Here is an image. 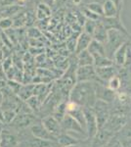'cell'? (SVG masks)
Returning <instances> with one entry per match:
<instances>
[{
	"mask_svg": "<svg viewBox=\"0 0 131 147\" xmlns=\"http://www.w3.org/2000/svg\"><path fill=\"white\" fill-rule=\"evenodd\" d=\"M107 84H108L107 86H108L111 90L118 92L121 87V79L118 77V76H116V77H114L113 79L110 80Z\"/></svg>",
	"mask_w": 131,
	"mask_h": 147,
	"instance_id": "30",
	"label": "cell"
},
{
	"mask_svg": "<svg viewBox=\"0 0 131 147\" xmlns=\"http://www.w3.org/2000/svg\"><path fill=\"white\" fill-rule=\"evenodd\" d=\"M3 18V16H2V12H1V9H0V20Z\"/></svg>",
	"mask_w": 131,
	"mask_h": 147,
	"instance_id": "46",
	"label": "cell"
},
{
	"mask_svg": "<svg viewBox=\"0 0 131 147\" xmlns=\"http://www.w3.org/2000/svg\"><path fill=\"white\" fill-rule=\"evenodd\" d=\"M83 112H84L85 123H86V137L90 141L99 130L98 122L93 108H83Z\"/></svg>",
	"mask_w": 131,
	"mask_h": 147,
	"instance_id": "3",
	"label": "cell"
},
{
	"mask_svg": "<svg viewBox=\"0 0 131 147\" xmlns=\"http://www.w3.org/2000/svg\"><path fill=\"white\" fill-rule=\"evenodd\" d=\"M41 124L44 125V127L46 129L52 136L55 137H58L61 134H63L64 130L62 129L61 123L59 122L57 119H55L52 115L45 116L41 119Z\"/></svg>",
	"mask_w": 131,
	"mask_h": 147,
	"instance_id": "8",
	"label": "cell"
},
{
	"mask_svg": "<svg viewBox=\"0 0 131 147\" xmlns=\"http://www.w3.org/2000/svg\"><path fill=\"white\" fill-rule=\"evenodd\" d=\"M27 104L28 105V107L32 109V111H38L40 110V107H41L42 101L39 99L38 96L36 95H32L30 98H28L27 101Z\"/></svg>",
	"mask_w": 131,
	"mask_h": 147,
	"instance_id": "28",
	"label": "cell"
},
{
	"mask_svg": "<svg viewBox=\"0 0 131 147\" xmlns=\"http://www.w3.org/2000/svg\"><path fill=\"white\" fill-rule=\"evenodd\" d=\"M116 99L118 102H120V104L121 106L129 105L130 101H131L129 93H126V92H124V91H122V92H121V91H118Z\"/></svg>",
	"mask_w": 131,
	"mask_h": 147,
	"instance_id": "31",
	"label": "cell"
},
{
	"mask_svg": "<svg viewBox=\"0 0 131 147\" xmlns=\"http://www.w3.org/2000/svg\"><path fill=\"white\" fill-rule=\"evenodd\" d=\"M114 60L110 59L107 56H97L94 57V67L95 68H105L114 66Z\"/></svg>",
	"mask_w": 131,
	"mask_h": 147,
	"instance_id": "25",
	"label": "cell"
},
{
	"mask_svg": "<svg viewBox=\"0 0 131 147\" xmlns=\"http://www.w3.org/2000/svg\"><path fill=\"white\" fill-rule=\"evenodd\" d=\"M87 50L93 56V58L97 56H106L105 44L101 43V42L97 41V40H95V39H93L91 41V43H90Z\"/></svg>",
	"mask_w": 131,
	"mask_h": 147,
	"instance_id": "20",
	"label": "cell"
},
{
	"mask_svg": "<svg viewBox=\"0 0 131 147\" xmlns=\"http://www.w3.org/2000/svg\"><path fill=\"white\" fill-rule=\"evenodd\" d=\"M93 40V37L91 35L87 34L86 32H83L82 34H79L77 40V46H75V54H78L80 52L87 50L90 43Z\"/></svg>",
	"mask_w": 131,
	"mask_h": 147,
	"instance_id": "17",
	"label": "cell"
},
{
	"mask_svg": "<svg viewBox=\"0 0 131 147\" xmlns=\"http://www.w3.org/2000/svg\"><path fill=\"white\" fill-rule=\"evenodd\" d=\"M0 138H1V132H0Z\"/></svg>",
	"mask_w": 131,
	"mask_h": 147,
	"instance_id": "49",
	"label": "cell"
},
{
	"mask_svg": "<svg viewBox=\"0 0 131 147\" xmlns=\"http://www.w3.org/2000/svg\"><path fill=\"white\" fill-rule=\"evenodd\" d=\"M69 147H80L79 144H77V145H73V146H69Z\"/></svg>",
	"mask_w": 131,
	"mask_h": 147,
	"instance_id": "48",
	"label": "cell"
},
{
	"mask_svg": "<svg viewBox=\"0 0 131 147\" xmlns=\"http://www.w3.org/2000/svg\"><path fill=\"white\" fill-rule=\"evenodd\" d=\"M115 134H113L112 132H110L109 130L103 129H100L98 132L96 134V136L92 138L91 140V146L90 147H105L108 145L113 136Z\"/></svg>",
	"mask_w": 131,
	"mask_h": 147,
	"instance_id": "10",
	"label": "cell"
},
{
	"mask_svg": "<svg viewBox=\"0 0 131 147\" xmlns=\"http://www.w3.org/2000/svg\"><path fill=\"white\" fill-rule=\"evenodd\" d=\"M24 2H26V0H18V3H20V4L24 3Z\"/></svg>",
	"mask_w": 131,
	"mask_h": 147,
	"instance_id": "45",
	"label": "cell"
},
{
	"mask_svg": "<svg viewBox=\"0 0 131 147\" xmlns=\"http://www.w3.org/2000/svg\"><path fill=\"white\" fill-rule=\"evenodd\" d=\"M127 125V117L123 114H115L111 116L109 120L107 121L106 125H104V129L109 130L113 134L116 132H120L121 129ZM102 127V129H103Z\"/></svg>",
	"mask_w": 131,
	"mask_h": 147,
	"instance_id": "5",
	"label": "cell"
},
{
	"mask_svg": "<svg viewBox=\"0 0 131 147\" xmlns=\"http://www.w3.org/2000/svg\"><path fill=\"white\" fill-rule=\"evenodd\" d=\"M30 129V134H32L33 137H36L39 139H43V140H49V141H54L57 142V138L54 136H52L51 134L44 127V125L40 123H35L34 125H32Z\"/></svg>",
	"mask_w": 131,
	"mask_h": 147,
	"instance_id": "9",
	"label": "cell"
},
{
	"mask_svg": "<svg viewBox=\"0 0 131 147\" xmlns=\"http://www.w3.org/2000/svg\"><path fill=\"white\" fill-rule=\"evenodd\" d=\"M121 147H131V138H124L121 140Z\"/></svg>",
	"mask_w": 131,
	"mask_h": 147,
	"instance_id": "40",
	"label": "cell"
},
{
	"mask_svg": "<svg viewBox=\"0 0 131 147\" xmlns=\"http://www.w3.org/2000/svg\"><path fill=\"white\" fill-rule=\"evenodd\" d=\"M34 87L35 84H25L22 85L18 95L19 98H21L23 101H27L28 98H30L32 95H34Z\"/></svg>",
	"mask_w": 131,
	"mask_h": 147,
	"instance_id": "23",
	"label": "cell"
},
{
	"mask_svg": "<svg viewBox=\"0 0 131 147\" xmlns=\"http://www.w3.org/2000/svg\"><path fill=\"white\" fill-rule=\"evenodd\" d=\"M93 110H94V113H95V115H96L97 122H98L99 129H100L106 125L107 121L111 117L110 104L102 100H97L94 107H93Z\"/></svg>",
	"mask_w": 131,
	"mask_h": 147,
	"instance_id": "4",
	"label": "cell"
},
{
	"mask_svg": "<svg viewBox=\"0 0 131 147\" xmlns=\"http://www.w3.org/2000/svg\"><path fill=\"white\" fill-rule=\"evenodd\" d=\"M121 134L124 136V138H131V124L126 125L122 129H121Z\"/></svg>",
	"mask_w": 131,
	"mask_h": 147,
	"instance_id": "37",
	"label": "cell"
},
{
	"mask_svg": "<svg viewBox=\"0 0 131 147\" xmlns=\"http://www.w3.org/2000/svg\"><path fill=\"white\" fill-rule=\"evenodd\" d=\"M86 8L89 9L90 11H92L93 13L97 14V15L104 17V9H103V4L99 3V2H90L86 5Z\"/></svg>",
	"mask_w": 131,
	"mask_h": 147,
	"instance_id": "29",
	"label": "cell"
},
{
	"mask_svg": "<svg viewBox=\"0 0 131 147\" xmlns=\"http://www.w3.org/2000/svg\"><path fill=\"white\" fill-rule=\"evenodd\" d=\"M54 1L55 0H42V3L46 4V5H48V6H51L52 4L54 3Z\"/></svg>",
	"mask_w": 131,
	"mask_h": 147,
	"instance_id": "43",
	"label": "cell"
},
{
	"mask_svg": "<svg viewBox=\"0 0 131 147\" xmlns=\"http://www.w3.org/2000/svg\"><path fill=\"white\" fill-rule=\"evenodd\" d=\"M104 9V17L105 18H115L120 17V11L116 4L111 0H105L103 3Z\"/></svg>",
	"mask_w": 131,
	"mask_h": 147,
	"instance_id": "19",
	"label": "cell"
},
{
	"mask_svg": "<svg viewBox=\"0 0 131 147\" xmlns=\"http://www.w3.org/2000/svg\"><path fill=\"white\" fill-rule=\"evenodd\" d=\"M93 39L97 40V41L101 42V43L105 44L108 39V30L104 27V25L101 22H98L97 28L95 30V32L93 34Z\"/></svg>",
	"mask_w": 131,
	"mask_h": 147,
	"instance_id": "22",
	"label": "cell"
},
{
	"mask_svg": "<svg viewBox=\"0 0 131 147\" xmlns=\"http://www.w3.org/2000/svg\"><path fill=\"white\" fill-rule=\"evenodd\" d=\"M97 77L99 79V82L101 84H108V82L114 77L118 76V70L115 65L111 67H105V68H96Z\"/></svg>",
	"mask_w": 131,
	"mask_h": 147,
	"instance_id": "13",
	"label": "cell"
},
{
	"mask_svg": "<svg viewBox=\"0 0 131 147\" xmlns=\"http://www.w3.org/2000/svg\"><path fill=\"white\" fill-rule=\"evenodd\" d=\"M3 64H2V68H3V70H4V72H6L8 70H10V69L13 67V62H12V58L11 57H8V58H5L3 61Z\"/></svg>",
	"mask_w": 131,
	"mask_h": 147,
	"instance_id": "36",
	"label": "cell"
},
{
	"mask_svg": "<svg viewBox=\"0 0 131 147\" xmlns=\"http://www.w3.org/2000/svg\"><path fill=\"white\" fill-rule=\"evenodd\" d=\"M130 49H131V46H130Z\"/></svg>",
	"mask_w": 131,
	"mask_h": 147,
	"instance_id": "50",
	"label": "cell"
},
{
	"mask_svg": "<svg viewBox=\"0 0 131 147\" xmlns=\"http://www.w3.org/2000/svg\"><path fill=\"white\" fill-rule=\"evenodd\" d=\"M111 1H113L114 3L116 4V6L118 7V11H120V13L121 9H122V0H111Z\"/></svg>",
	"mask_w": 131,
	"mask_h": 147,
	"instance_id": "41",
	"label": "cell"
},
{
	"mask_svg": "<svg viewBox=\"0 0 131 147\" xmlns=\"http://www.w3.org/2000/svg\"><path fill=\"white\" fill-rule=\"evenodd\" d=\"M36 19L39 21H43L45 19H47L51 15V9H50V6L46 5L44 3H40L38 6H37L36 9Z\"/></svg>",
	"mask_w": 131,
	"mask_h": 147,
	"instance_id": "24",
	"label": "cell"
},
{
	"mask_svg": "<svg viewBox=\"0 0 131 147\" xmlns=\"http://www.w3.org/2000/svg\"><path fill=\"white\" fill-rule=\"evenodd\" d=\"M83 14H84V16L87 18V20H92V21H96V22H100V21H101V19H102L101 16L93 13V12L90 11L88 8L83 9Z\"/></svg>",
	"mask_w": 131,
	"mask_h": 147,
	"instance_id": "34",
	"label": "cell"
},
{
	"mask_svg": "<svg viewBox=\"0 0 131 147\" xmlns=\"http://www.w3.org/2000/svg\"><path fill=\"white\" fill-rule=\"evenodd\" d=\"M19 144L18 138L9 130H2L0 138V147H17Z\"/></svg>",
	"mask_w": 131,
	"mask_h": 147,
	"instance_id": "16",
	"label": "cell"
},
{
	"mask_svg": "<svg viewBox=\"0 0 131 147\" xmlns=\"http://www.w3.org/2000/svg\"><path fill=\"white\" fill-rule=\"evenodd\" d=\"M20 10H21V6L13 5V6L3 7L1 9V12L3 18H11V17H15L17 14L20 13Z\"/></svg>",
	"mask_w": 131,
	"mask_h": 147,
	"instance_id": "26",
	"label": "cell"
},
{
	"mask_svg": "<svg viewBox=\"0 0 131 147\" xmlns=\"http://www.w3.org/2000/svg\"><path fill=\"white\" fill-rule=\"evenodd\" d=\"M37 119L30 114H18L12 122V125L18 129H25L27 127H32L36 123Z\"/></svg>",
	"mask_w": 131,
	"mask_h": 147,
	"instance_id": "11",
	"label": "cell"
},
{
	"mask_svg": "<svg viewBox=\"0 0 131 147\" xmlns=\"http://www.w3.org/2000/svg\"><path fill=\"white\" fill-rule=\"evenodd\" d=\"M69 100L82 108H93L97 102V82H77L71 89Z\"/></svg>",
	"mask_w": 131,
	"mask_h": 147,
	"instance_id": "1",
	"label": "cell"
},
{
	"mask_svg": "<svg viewBox=\"0 0 131 147\" xmlns=\"http://www.w3.org/2000/svg\"><path fill=\"white\" fill-rule=\"evenodd\" d=\"M5 59V56H4V53H3V51L0 49V62H2V61Z\"/></svg>",
	"mask_w": 131,
	"mask_h": 147,
	"instance_id": "44",
	"label": "cell"
},
{
	"mask_svg": "<svg viewBox=\"0 0 131 147\" xmlns=\"http://www.w3.org/2000/svg\"><path fill=\"white\" fill-rule=\"evenodd\" d=\"M129 48H130L129 41H126L125 43H123L122 45L116 51L115 55H114V58H113L115 65L118 66V67H124Z\"/></svg>",
	"mask_w": 131,
	"mask_h": 147,
	"instance_id": "14",
	"label": "cell"
},
{
	"mask_svg": "<svg viewBox=\"0 0 131 147\" xmlns=\"http://www.w3.org/2000/svg\"><path fill=\"white\" fill-rule=\"evenodd\" d=\"M81 141L78 140V138L71 136V134H69L68 132L65 131L57 137V143H58V145L60 147H69V146L77 145Z\"/></svg>",
	"mask_w": 131,
	"mask_h": 147,
	"instance_id": "18",
	"label": "cell"
},
{
	"mask_svg": "<svg viewBox=\"0 0 131 147\" xmlns=\"http://www.w3.org/2000/svg\"><path fill=\"white\" fill-rule=\"evenodd\" d=\"M13 19V27L15 28H21L24 25H26L28 22V14L25 13H19L17 14Z\"/></svg>",
	"mask_w": 131,
	"mask_h": 147,
	"instance_id": "27",
	"label": "cell"
},
{
	"mask_svg": "<svg viewBox=\"0 0 131 147\" xmlns=\"http://www.w3.org/2000/svg\"><path fill=\"white\" fill-rule=\"evenodd\" d=\"M77 62L78 67H84V66L94 65V58L88 50H84L80 53L77 54Z\"/></svg>",
	"mask_w": 131,
	"mask_h": 147,
	"instance_id": "21",
	"label": "cell"
},
{
	"mask_svg": "<svg viewBox=\"0 0 131 147\" xmlns=\"http://www.w3.org/2000/svg\"><path fill=\"white\" fill-rule=\"evenodd\" d=\"M7 86V82L4 80H0V90H2L3 88H5Z\"/></svg>",
	"mask_w": 131,
	"mask_h": 147,
	"instance_id": "42",
	"label": "cell"
},
{
	"mask_svg": "<svg viewBox=\"0 0 131 147\" xmlns=\"http://www.w3.org/2000/svg\"><path fill=\"white\" fill-rule=\"evenodd\" d=\"M18 0H1V6L2 7H8L13 5H18Z\"/></svg>",
	"mask_w": 131,
	"mask_h": 147,
	"instance_id": "39",
	"label": "cell"
},
{
	"mask_svg": "<svg viewBox=\"0 0 131 147\" xmlns=\"http://www.w3.org/2000/svg\"><path fill=\"white\" fill-rule=\"evenodd\" d=\"M129 34H125L123 32L118 30H108V39L105 43V50H106V56L113 60L116 51L120 47L128 41Z\"/></svg>",
	"mask_w": 131,
	"mask_h": 147,
	"instance_id": "2",
	"label": "cell"
},
{
	"mask_svg": "<svg viewBox=\"0 0 131 147\" xmlns=\"http://www.w3.org/2000/svg\"><path fill=\"white\" fill-rule=\"evenodd\" d=\"M77 82H99L97 77L96 68L94 65L92 66H84V67H78L77 70Z\"/></svg>",
	"mask_w": 131,
	"mask_h": 147,
	"instance_id": "6",
	"label": "cell"
},
{
	"mask_svg": "<svg viewBox=\"0 0 131 147\" xmlns=\"http://www.w3.org/2000/svg\"><path fill=\"white\" fill-rule=\"evenodd\" d=\"M28 36L32 37V39L37 38V37L41 35V32H40L39 30H38V28H30V30H28Z\"/></svg>",
	"mask_w": 131,
	"mask_h": 147,
	"instance_id": "38",
	"label": "cell"
},
{
	"mask_svg": "<svg viewBox=\"0 0 131 147\" xmlns=\"http://www.w3.org/2000/svg\"><path fill=\"white\" fill-rule=\"evenodd\" d=\"M128 41H129V43H130V46H131V35H129V38H128Z\"/></svg>",
	"mask_w": 131,
	"mask_h": 147,
	"instance_id": "47",
	"label": "cell"
},
{
	"mask_svg": "<svg viewBox=\"0 0 131 147\" xmlns=\"http://www.w3.org/2000/svg\"><path fill=\"white\" fill-rule=\"evenodd\" d=\"M13 27V19L12 18H2L0 20V28L3 30H10Z\"/></svg>",
	"mask_w": 131,
	"mask_h": 147,
	"instance_id": "35",
	"label": "cell"
},
{
	"mask_svg": "<svg viewBox=\"0 0 131 147\" xmlns=\"http://www.w3.org/2000/svg\"><path fill=\"white\" fill-rule=\"evenodd\" d=\"M2 116H3V121L4 122H6L7 124H10L14 121V119L16 118L17 114L14 110H12V109H8V110H5L4 111V113L2 114Z\"/></svg>",
	"mask_w": 131,
	"mask_h": 147,
	"instance_id": "33",
	"label": "cell"
},
{
	"mask_svg": "<svg viewBox=\"0 0 131 147\" xmlns=\"http://www.w3.org/2000/svg\"><path fill=\"white\" fill-rule=\"evenodd\" d=\"M97 25H98V22H96V21L86 20V22L84 23V32H86L87 34L93 36L95 30L97 28Z\"/></svg>",
	"mask_w": 131,
	"mask_h": 147,
	"instance_id": "32",
	"label": "cell"
},
{
	"mask_svg": "<svg viewBox=\"0 0 131 147\" xmlns=\"http://www.w3.org/2000/svg\"><path fill=\"white\" fill-rule=\"evenodd\" d=\"M61 125L62 129L65 132H70V131H73V132H77V134H86V130L82 127V125L77 122L75 118H73L71 115L69 114H66V116L64 117V119L62 120L61 122Z\"/></svg>",
	"mask_w": 131,
	"mask_h": 147,
	"instance_id": "7",
	"label": "cell"
},
{
	"mask_svg": "<svg viewBox=\"0 0 131 147\" xmlns=\"http://www.w3.org/2000/svg\"><path fill=\"white\" fill-rule=\"evenodd\" d=\"M102 24L104 25V27L107 30H118L120 32H123L125 34H128V32L126 30L125 27L123 26V24L121 23L120 17H115V18H105L102 17L101 21Z\"/></svg>",
	"mask_w": 131,
	"mask_h": 147,
	"instance_id": "15",
	"label": "cell"
},
{
	"mask_svg": "<svg viewBox=\"0 0 131 147\" xmlns=\"http://www.w3.org/2000/svg\"><path fill=\"white\" fill-rule=\"evenodd\" d=\"M101 82H97V99L110 104L116 98V92L111 90L108 86L106 87Z\"/></svg>",
	"mask_w": 131,
	"mask_h": 147,
	"instance_id": "12",
	"label": "cell"
}]
</instances>
